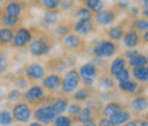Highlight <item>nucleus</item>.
Wrapping results in <instances>:
<instances>
[{"instance_id":"nucleus-11","label":"nucleus","mask_w":148,"mask_h":126,"mask_svg":"<svg viewBox=\"0 0 148 126\" xmlns=\"http://www.w3.org/2000/svg\"><path fill=\"white\" fill-rule=\"evenodd\" d=\"M60 43H61V46H63L66 50H71V52H78V50H81L83 46H84L81 36H78V35L74 33V32H70L69 35L61 37V39H60Z\"/></svg>"},{"instance_id":"nucleus-23","label":"nucleus","mask_w":148,"mask_h":126,"mask_svg":"<svg viewBox=\"0 0 148 126\" xmlns=\"http://www.w3.org/2000/svg\"><path fill=\"white\" fill-rule=\"evenodd\" d=\"M121 109H124L123 103L117 102V100H108L104 103V106L101 108V115L103 116H107V118H111L112 115H115L117 112H120Z\"/></svg>"},{"instance_id":"nucleus-31","label":"nucleus","mask_w":148,"mask_h":126,"mask_svg":"<svg viewBox=\"0 0 148 126\" xmlns=\"http://www.w3.org/2000/svg\"><path fill=\"white\" fill-rule=\"evenodd\" d=\"M4 99H6L9 103H16V102L23 99V90H20L18 88H13V89H10L6 93Z\"/></svg>"},{"instance_id":"nucleus-9","label":"nucleus","mask_w":148,"mask_h":126,"mask_svg":"<svg viewBox=\"0 0 148 126\" xmlns=\"http://www.w3.org/2000/svg\"><path fill=\"white\" fill-rule=\"evenodd\" d=\"M46 66L41 62H32L27 63L23 69V74L30 80V82H41V79L46 76Z\"/></svg>"},{"instance_id":"nucleus-29","label":"nucleus","mask_w":148,"mask_h":126,"mask_svg":"<svg viewBox=\"0 0 148 126\" xmlns=\"http://www.w3.org/2000/svg\"><path fill=\"white\" fill-rule=\"evenodd\" d=\"M73 17L74 20H90V19H92V12L86 4H83V6H78L73 10Z\"/></svg>"},{"instance_id":"nucleus-51","label":"nucleus","mask_w":148,"mask_h":126,"mask_svg":"<svg viewBox=\"0 0 148 126\" xmlns=\"http://www.w3.org/2000/svg\"><path fill=\"white\" fill-rule=\"evenodd\" d=\"M143 40H144L145 43H148V30H145V32L143 33Z\"/></svg>"},{"instance_id":"nucleus-41","label":"nucleus","mask_w":148,"mask_h":126,"mask_svg":"<svg viewBox=\"0 0 148 126\" xmlns=\"http://www.w3.org/2000/svg\"><path fill=\"white\" fill-rule=\"evenodd\" d=\"M114 79H115L117 83H118V82L128 80V79H131V70H130L128 68H124L123 70H120V72H117L114 74Z\"/></svg>"},{"instance_id":"nucleus-40","label":"nucleus","mask_w":148,"mask_h":126,"mask_svg":"<svg viewBox=\"0 0 148 126\" xmlns=\"http://www.w3.org/2000/svg\"><path fill=\"white\" fill-rule=\"evenodd\" d=\"M14 85H16V88H18L20 90L24 92V90L30 86V80H29L24 74H20V76H17V77L14 79Z\"/></svg>"},{"instance_id":"nucleus-32","label":"nucleus","mask_w":148,"mask_h":126,"mask_svg":"<svg viewBox=\"0 0 148 126\" xmlns=\"http://www.w3.org/2000/svg\"><path fill=\"white\" fill-rule=\"evenodd\" d=\"M74 123L73 118L70 115H66V113H61V115H57L53 122L54 126H71Z\"/></svg>"},{"instance_id":"nucleus-13","label":"nucleus","mask_w":148,"mask_h":126,"mask_svg":"<svg viewBox=\"0 0 148 126\" xmlns=\"http://www.w3.org/2000/svg\"><path fill=\"white\" fill-rule=\"evenodd\" d=\"M71 30L78 36H90L95 32V23L94 20H75L71 26Z\"/></svg>"},{"instance_id":"nucleus-17","label":"nucleus","mask_w":148,"mask_h":126,"mask_svg":"<svg viewBox=\"0 0 148 126\" xmlns=\"http://www.w3.org/2000/svg\"><path fill=\"white\" fill-rule=\"evenodd\" d=\"M57 24H58V10H54V12L46 10V13L41 17L40 26L43 29H54Z\"/></svg>"},{"instance_id":"nucleus-19","label":"nucleus","mask_w":148,"mask_h":126,"mask_svg":"<svg viewBox=\"0 0 148 126\" xmlns=\"http://www.w3.org/2000/svg\"><path fill=\"white\" fill-rule=\"evenodd\" d=\"M3 13L14 16V17H21L23 15V3L18 0H9L3 9Z\"/></svg>"},{"instance_id":"nucleus-1","label":"nucleus","mask_w":148,"mask_h":126,"mask_svg":"<svg viewBox=\"0 0 148 126\" xmlns=\"http://www.w3.org/2000/svg\"><path fill=\"white\" fill-rule=\"evenodd\" d=\"M118 50V46H117V42L110 40L108 37L107 39H97L94 40L91 45V54L92 56H97V57H103V59H110L112 56H115Z\"/></svg>"},{"instance_id":"nucleus-56","label":"nucleus","mask_w":148,"mask_h":126,"mask_svg":"<svg viewBox=\"0 0 148 126\" xmlns=\"http://www.w3.org/2000/svg\"><path fill=\"white\" fill-rule=\"evenodd\" d=\"M3 1H4V0H0V4H1V3H3Z\"/></svg>"},{"instance_id":"nucleus-24","label":"nucleus","mask_w":148,"mask_h":126,"mask_svg":"<svg viewBox=\"0 0 148 126\" xmlns=\"http://www.w3.org/2000/svg\"><path fill=\"white\" fill-rule=\"evenodd\" d=\"M128 66V62H127V59L124 57V56H117V57H114L112 60H111V63L108 65V72L111 76H114L117 72H120V70H123L124 68H127Z\"/></svg>"},{"instance_id":"nucleus-20","label":"nucleus","mask_w":148,"mask_h":126,"mask_svg":"<svg viewBox=\"0 0 148 126\" xmlns=\"http://www.w3.org/2000/svg\"><path fill=\"white\" fill-rule=\"evenodd\" d=\"M49 100V99H47ZM51 103V106L54 109V112L57 115H61V113H66L67 112V108H69V99L66 97V95H61L58 97H53L51 100H49Z\"/></svg>"},{"instance_id":"nucleus-55","label":"nucleus","mask_w":148,"mask_h":126,"mask_svg":"<svg viewBox=\"0 0 148 126\" xmlns=\"http://www.w3.org/2000/svg\"><path fill=\"white\" fill-rule=\"evenodd\" d=\"M78 1H80V3H81V4H84V3H86V1H87V0H78Z\"/></svg>"},{"instance_id":"nucleus-25","label":"nucleus","mask_w":148,"mask_h":126,"mask_svg":"<svg viewBox=\"0 0 148 126\" xmlns=\"http://www.w3.org/2000/svg\"><path fill=\"white\" fill-rule=\"evenodd\" d=\"M140 88L138 82L132 77V79H128V80H124V82H118L117 83V89L123 93H127V95H131V93H137V90Z\"/></svg>"},{"instance_id":"nucleus-10","label":"nucleus","mask_w":148,"mask_h":126,"mask_svg":"<svg viewBox=\"0 0 148 126\" xmlns=\"http://www.w3.org/2000/svg\"><path fill=\"white\" fill-rule=\"evenodd\" d=\"M115 19H117V12L112 7H104L100 12L92 15V20L95 26H100V27H108L115 22Z\"/></svg>"},{"instance_id":"nucleus-15","label":"nucleus","mask_w":148,"mask_h":126,"mask_svg":"<svg viewBox=\"0 0 148 126\" xmlns=\"http://www.w3.org/2000/svg\"><path fill=\"white\" fill-rule=\"evenodd\" d=\"M95 116H97V108L86 105V106H83V109L80 110V113L77 115L75 120H77V123L84 125V123H87L90 120H95Z\"/></svg>"},{"instance_id":"nucleus-48","label":"nucleus","mask_w":148,"mask_h":126,"mask_svg":"<svg viewBox=\"0 0 148 126\" xmlns=\"http://www.w3.org/2000/svg\"><path fill=\"white\" fill-rule=\"evenodd\" d=\"M97 123H98L100 126H112L111 125L110 118H107V116H101V118L97 120Z\"/></svg>"},{"instance_id":"nucleus-6","label":"nucleus","mask_w":148,"mask_h":126,"mask_svg":"<svg viewBox=\"0 0 148 126\" xmlns=\"http://www.w3.org/2000/svg\"><path fill=\"white\" fill-rule=\"evenodd\" d=\"M78 73H80V77H81V85L88 86V88H94L97 77L100 76V69L95 65H92L91 62H86L78 68Z\"/></svg>"},{"instance_id":"nucleus-53","label":"nucleus","mask_w":148,"mask_h":126,"mask_svg":"<svg viewBox=\"0 0 148 126\" xmlns=\"http://www.w3.org/2000/svg\"><path fill=\"white\" fill-rule=\"evenodd\" d=\"M43 1H44V0H33V3H34V4H37V6L43 4Z\"/></svg>"},{"instance_id":"nucleus-33","label":"nucleus","mask_w":148,"mask_h":126,"mask_svg":"<svg viewBox=\"0 0 148 126\" xmlns=\"http://www.w3.org/2000/svg\"><path fill=\"white\" fill-rule=\"evenodd\" d=\"M132 27L140 32V33H144L145 30H148V19L147 17H135L132 20Z\"/></svg>"},{"instance_id":"nucleus-3","label":"nucleus","mask_w":148,"mask_h":126,"mask_svg":"<svg viewBox=\"0 0 148 126\" xmlns=\"http://www.w3.org/2000/svg\"><path fill=\"white\" fill-rule=\"evenodd\" d=\"M81 86V77H80V73L78 69H69L67 72L64 73L63 79H61V86H60V93L61 95H73L75 90Z\"/></svg>"},{"instance_id":"nucleus-38","label":"nucleus","mask_w":148,"mask_h":126,"mask_svg":"<svg viewBox=\"0 0 148 126\" xmlns=\"http://www.w3.org/2000/svg\"><path fill=\"white\" fill-rule=\"evenodd\" d=\"M10 68V57L6 52H0V76L6 73Z\"/></svg>"},{"instance_id":"nucleus-22","label":"nucleus","mask_w":148,"mask_h":126,"mask_svg":"<svg viewBox=\"0 0 148 126\" xmlns=\"http://www.w3.org/2000/svg\"><path fill=\"white\" fill-rule=\"evenodd\" d=\"M73 100L75 102H80V103H86L90 97H92V88H88V86H80L78 89L74 92L73 95Z\"/></svg>"},{"instance_id":"nucleus-2","label":"nucleus","mask_w":148,"mask_h":126,"mask_svg":"<svg viewBox=\"0 0 148 126\" xmlns=\"http://www.w3.org/2000/svg\"><path fill=\"white\" fill-rule=\"evenodd\" d=\"M53 49V42L49 36L40 35L32 39V42L29 43V53L33 57H44L47 54H50Z\"/></svg>"},{"instance_id":"nucleus-26","label":"nucleus","mask_w":148,"mask_h":126,"mask_svg":"<svg viewBox=\"0 0 148 126\" xmlns=\"http://www.w3.org/2000/svg\"><path fill=\"white\" fill-rule=\"evenodd\" d=\"M13 37H14L13 27H7V26H1L0 27V46H9V45H12Z\"/></svg>"},{"instance_id":"nucleus-27","label":"nucleus","mask_w":148,"mask_h":126,"mask_svg":"<svg viewBox=\"0 0 148 126\" xmlns=\"http://www.w3.org/2000/svg\"><path fill=\"white\" fill-rule=\"evenodd\" d=\"M131 74H132V77H134L138 83H147L148 82V65L132 68Z\"/></svg>"},{"instance_id":"nucleus-28","label":"nucleus","mask_w":148,"mask_h":126,"mask_svg":"<svg viewBox=\"0 0 148 126\" xmlns=\"http://www.w3.org/2000/svg\"><path fill=\"white\" fill-rule=\"evenodd\" d=\"M125 35V29L123 26H111L107 29L106 32V36L108 37L110 40H114V42H120L123 40V37Z\"/></svg>"},{"instance_id":"nucleus-44","label":"nucleus","mask_w":148,"mask_h":126,"mask_svg":"<svg viewBox=\"0 0 148 126\" xmlns=\"http://www.w3.org/2000/svg\"><path fill=\"white\" fill-rule=\"evenodd\" d=\"M131 4H132L131 0H117V3H115V9L124 12V10H128Z\"/></svg>"},{"instance_id":"nucleus-18","label":"nucleus","mask_w":148,"mask_h":126,"mask_svg":"<svg viewBox=\"0 0 148 126\" xmlns=\"http://www.w3.org/2000/svg\"><path fill=\"white\" fill-rule=\"evenodd\" d=\"M97 83H98L100 90H108V92H112V90L117 88V82H115L114 76H111L110 73L100 74V76L97 77Z\"/></svg>"},{"instance_id":"nucleus-50","label":"nucleus","mask_w":148,"mask_h":126,"mask_svg":"<svg viewBox=\"0 0 148 126\" xmlns=\"http://www.w3.org/2000/svg\"><path fill=\"white\" fill-rule=\"evenodd\" d=\"M4 96H6V90H4V88H3V86H0V100H1Z\"/></svg>"},{"instance_id":"nucleus-35","label":"nucleus","mask_w":148,"mask_h":126,"mask_svg":"<svg viewBox=\"0 0 148 126\" xmlns=\"http://www.w3.org/2000/svg\"><path fill=\"white\" fill-rule=\"evenodd\" d=\"M127 62H128V66H130V68H137V66H145V65H148V56L138 53L137 56H135V57L130 59V60H127Z\"/></svg>"},{"instance_id":"nucleus-39","label":"nucleus","mask_w":148,"mask_h":126,"mask_svg":"<svg viewBox=\"0 0 148 126\" xmlns=\"http://www.w3.org/2000/svg\"><path fill=\"white\" fill-rule=\"evenodd\" d=\"M81 109H83L81 103L74 100V102H71V103H69V108H67V112H66V113H67V115H70L73 119H75V118H77V115L80 113V110H81Z\"/></svg>"},{"instance_id":"nucleus-46","label":"nucleus","mask_w":148,"mask_h":126,"mask_svg":"<svg viewBox=\"0 0 148 126\" xmlns=\"http://www.w3.org/2000/svg\"><path fill=\"white\" fill-rule=\"evenodd\" d=\"M128 13L131 15V17H138L141 15V7L140 6H135V4H131L128 9Z\"/></svg>"},{"instance_id":"nucleus-8","label":"nucleus","mask_w":148,"mask_h":126,"mask_svg":"<svg viewBox=\"0 0 148 126\" xmlns=\"http://www.w3.org/2000/svg\"><path fill=\"white\" fill-rule=\"evenodd\" d=\"M33 37H34V35H33V30L30 27L17 26V30L14 32V37H13V42H12V46L16 47V49L27 47Z\"/></svg>"},{"instance_id":"nucleus-12","label":"nucleus","mask_w":148,"mask_h":126,"mask_svg":"<svg viewBox=\"0 0 148 126\" xmlns=\"http://www.w3.org/2000/svg\"><path fill=\"white\" fill-rule=\"evenodd\" d=\"M61 76L60 73L57 72H51V73H46V76L41 79V86L46 89V92L49 93H56L60 90L61 86Z\"/></svg>"},{"instance_id":"nucleus-45","label":"nucleus","mask_w":148,"mask_h":126,"mask_svg":"<svg viewBox=\"0 0 148 126\" xmlns=\"http://www.w3.org/2000/svg\"><path fill=\"white\" fill-rule=\"evenodd\" d=\"M92 65H95L100 70L101 69H104V68H107V63H106V59H103V57H97V56H92V59L90 60Z\"/></svg>"},{"instance_id":"nucleus-57","label":"nucleus","mask_w":148,"mask_h":126,"mask_svg":"<svg viewBox=\"0 0 148 126\" xmlns=\"http://www.w3.org/2000/svg\"><path fill=\"white\" fill-rule=\"evenodd\" d=\"M147 119H148V112H147Z\"/></svg>"},{"instance_id":"nucleus-47","label":"nucleus","mask_w":148,"mask_h":126,"mask_svg":"<svg viewBox=\"0 0 148 126\" xmlns=\"http://www.w3.org/2000/svg\"><path fill=\"white\" fill-rule=\"evenodd\" d=\"M140 53L135 47H132V49H127L125 52H124V57L127 59V60H130V59H132V57H135L137 54Z\"/></svg>"},{"instance_id":"nucleus-49","label":"nucleus","mask_w":148,"mask_h":126,"mask_svg":"<svg viewBox=\"0 0 148 126\" xmlns=\"http://www.w3.org/2000/svg\"><path fill=\"white\" fill-rule=\"evenodd\" d=\"M141 15H143L144 17L148 19V6H143V9H141Z\"/></svg>"},{"instance_id":"nucleus-42","label":"nucleus","mask_w":148,"mask_h":126,"mask_svg":"<svg viewBox=\"0 0 148 126\" xmlns=\"http://www.w3.org/2000/svg\"><path fill=\"white\" fill-rule=\"evenodd\" d=\"M60 3H61V0H44L41 6L46 10L54 12V10H60Z\"/></svg>"},{"instance_id":"nucleus-52","label":"nucleus","mask_w":148,"mask_h":126,"mask_svg":"<svg viewBox=\"0 0 148 126\" xmlns=\"http://www.w3.org/2000/svg\"><path fill=\"white\" fill-rule=\"evenodd\" d=\"M29 125H30V126H41V123H40V122L37 120V122H30Z\"/></svg>"},{"instance_id":"nucleus-30","label":"nucleus","mask_w":148,"mask_h":126,"mask_svg":"<svg viewBox=\"0 0 148 126\" xmlns=\"http://www.w3.org/2000/svg\"><path fill=\"white\" fill-rule=\"evenodd\" d=\"M0 24L14 29V27L20 26V17H14V16H10V15L3 13V15L0 16Z\"/></svg>"},{"instance_id":"nucleus-5","label":"nucleus","mask_w":148,"mask_h":126,"mask_svg":"<svg viewBox=\"0 0 148 126\" xmlns=\"http://www.w3.org/2000/svg\"><path fill=\"white\" fill-rule=\"evenodd\" d=\"M12 113H13L14 122H17V123H30V120L33 118V108L29 102L18 100L16 103H13Z\"/></svg>"},{"instance_id":"nucleus-16","label":"nucleus","mask_w":148,"mask_h":126,"mask_svg":"<svg viewBox=\"0 0 148 126\" xmlns=\"http://www.w3.org/2000/svg\"><path fill=\"white\" fill-rule=\"evenodd\" d=\"M123 45L127 47V49H132V47H137L141 42V36H140V32H137L134 27L130 29L125 32V35L123 37Z\"/></svg>"},{"instance_id":"nucleus-21","label":"nucleus","mask_w":148,"mask_h":126,"mask_svg":"<svg viewBox=\"0 0 148 126\" xmlns=\"http://www.w3.org/2000/svg\"><path fill=\"white\" fill-rule=\"evenodd\" d=\"M131 110H127V109H121L120 112H117L115 115H112L110 118L111 125L112 126H121V125H127L130 119H131Z\"/></svg>"},{"instance_id":"nucleus-36","label":"nucleus","mask_w":148,"mask_h":126,"mask_svg":"<svg viewBox=\"0 0 148 126\" xmlns=\"http://www.w3.org/2000/svg\"><path fill=\"white\" fill-rule=\"evenodd\" d=\"M14 122L13 113L9 109H0V125L6 126V125H12Z\"/></svg>"},{"instance_id":"nucleus-43","label":"nucleus","mask_w":148,"mask_h":126,"mask_svg":"<svg viewBox=\"0 0 148 126\" xmlns=\"http://www.w3.org/2000/svg\"><path fill=\"white\" fill-rule=\"evenodd\" d=\"M75 9V0H61L60 10L61 12H71Z\"/></svg>"},{"instance_id":"nucleus-4","label":"nucleus","mask_w":148,"mask_h":126,"mask_svg":"<svg viewBox=\"0 0 148 126\" xmlns=\"http://www.w3.org/2000/svg\"><path fill=\"white\" fill-rule=\"evenodd\" d=\"M57 113L51 106V103L46 99V102L36 105V108L33 109V118L34 120H38L41 125H51L54 122Z\"/></svg>"},{"instance_id":"nucleus-54","label":"nucleus","mask_w":148,"mask_h":126,"mask_svg":"<svg viewBox=\"0 0 148 126\" xmlns=\"http://www.w3.org/2000/svg\"><path fill=\"white\" fill-rule=\"evenodd\" d=\"M104 3H108V4H115L117 0H104Z\"/></svg>"},{"instance_id":"nucleus-58","label":"nucleus","mask_w":148,"mask_h":126,"mask_svg":"<svg viewBox=\"0 0 148 126\" xmlns=\"http://www.w3.org/2000/svg\"><path fill=\"white\" fill-rule=\"evenodd\" d=\"M138 1H141V0H138Z\"/></svg>"},{"instance_id":"nucleus-37","label":"nucleus","mask_w":148,"mask_h":126,"mask_svg":"<svg viewBox=\"0 0 148 126\" xmlns=\"http://www.w3.org/2000/svg\"><path fill=\"white\" fill-rule=\"evenodd\" d=\"M90 10L92 12V15L94 13H97V12H100L101 9H104L106 7V3H104V0H87L86 3H84Z\"/></svg>"},{"instance_id":"nucleus-34","label":"nucleus","mask_w":148,"mask_h":126,"mask_svg":"<svg viewBox=\"0 0 148 126\" xmlns=\"http://www.w3.org/2000/svg\"><path fill=\"white\" fill-rule=\"evenodd\" d=\"M53 32H54V36L57 39H61V37H64L66 35H69L71 32V26H69L67 23H58L53 29Z\"/></svg>"},{"instance_id":"nucleus-14","label":"nucleus","mask_w":148,"mask_h":126,"mask_svg":"<svg viewBox=\"0 0 148 126\" xmlns=\"http://www.w3.org/2000/svg\"><path fill=\"white\" fill-rule=\"evenodd\" d=\"M130 110L135 113H143L148 110V97L144 95H138L130 100Z\"/></svg>"},{"instance_id":"nucleus-7","label":"nucleus","mask_w":148,"mask_h":126,"mask_svg":"<svg viewBox=\"0 0 148 126\" xmlns=\"http://www.w3.org/2000/svg\"><path fill=\"white\" fill-rule=\"evenodd\" d=\"M23 99L26 102H29L30 105H40L43 102H46L47 99V92L41 86V83H34L30 85L27 89L23 92Z\"/></svg>"}]
</instances>
